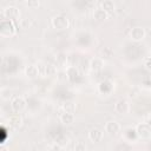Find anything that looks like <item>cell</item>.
I'll return each instance as SVG.
<instances>
[{
	"label": "cell",
	"instance_id": "6da1fadb",
	"mask_svg": "<svg viewBox=\"0 0 151 151\" xmlns=\"http://www.w3.org/2000/svg\"><path fill=\"white\" fill-rule=\"evenodd\" d=\"M0 31H1V34H4V35H11L15 32V26L12 20L4 19L0 22Z\"/></svg>",
	"mask_w": 151,
	"mask_h": 151
},
{
	"label": "cell",
	"instance_id": "7a4b0ae2",
	"mask_svg": "<svg viewBox=\"0 0 151 151\" xmlns=\"http://www.w3.org/2000/svg\"><path fill=\"white\" fill-rule=\"evenodd\" d=\"M1 20H4L5 18L6 19H15V18H19V9L15 7V6H7L2 9L1 12Z\"/></svg>",
	"mask_w": 151,
	"mask_h": 151
},
{
	"label": "cell",
	"instance_id": "3957f363",
	"mask_svg": "<svg viewBox=\"0 0 151 151\" xmlns=\"http://www.w3.org/2000/svg\"><path fill=\"white\" fill-rule=\"evenodd\" d=\"M52 25L53 27L58 28V29H64L68 27V19L64 15H57L52 19Z\"/></svg>",
	"mask_w": 151,
	"mask_h": 151
},
{
	"label": "cell",
	"instance_id": "277c9868",
	"mask_svg": "<svg viewBox=\"0 0 151 151\" xmlns=\"http://www.w3.org/2000/svg\"><path fill=\"white\" fill-rule=\"evenodd\" d=\"M114 110L118 112V113H127L129 112V110H130V105H129V103L125 100V99H120V100H118L117 103H116V105H114Z\"/></svg>",
	"mask_w": 151,
	"mask_h": 151
},
{
	"label": "cell",
	"instance_id": "5b68a950",
	"mask_svg": "<svg viewBox=\"0 0 151 151\" xmlns=\"http://www.w3.org/2000/svg\"><path fill=\"white\" fill-rule=\"evenodd\" d=\"M119 130H120V125L114 120H110L105 124V131L110 134H116L119 132Z\"/></svg>",
	"mask_w": 151,
	"mask_h": 151
},
{
	"label": "cell",
	"instance_id": "8992f818",
	"mask_svg": "<svg viewBox=\"0 0 151 151\" xmlns=\"http://www.w3.org/2000/svg\"><path fill=\"white\" fill-rule=\"evenodd\" d=\"M25 106H26V101H25L24 98H21V97H15V98H13L12 101H11V107H12L14 111H20V110H22Z\"/></svg>",
	"mask_w": 151,
	"mask_h": 151
},
{
	"label": "cell",
	"instance_id": "52a82bcc",
	"mask_svg": "<svg viewBox=\"0 0 151 151\" xmlns=\"http://www.w3.org/2000/svg\"><path fill=\"white\" fill-rule=\"evenodd\" d=\"M130 35H131V38L133 39V40H142L144 37H145V31H144V28H142V27H133L131 31H130Z\"/></svg>",
	"mask_w": 151,
	"mask_h": 151
},
{
	"label": "cell",
	"instance_id": "ba28073f",
	"mask_svg": "<svg viewBox=\"0 0 151 151\" xmlns=\"http://www.w3.org/2000/svg\"><path fill=\"white\" fill-rule=\"evenodd\" d=\"M103 136H104L103 131L100 129H98V127H93L88 132V138L92 142H99V140H101L103 139Z\"/></svg>",
	"mask_w": 151,
	"mask_h": 151
},
{
	"label": "cell",
	"instance_id": "9c48e42d",
	"mask_svg": "<svg viewBox=\"0 0 151 151\" xmlns=\"http://www.w3.org/2000/svg\"><path fill=\"white\" fill-rule=\"evenodd\" d=\"M137 133L140 137H149L151 134V127L149 124H139L137 126Z\"/></svg>",
	"mask_w": 151,
	"mask_h": 151
},
{
	"label": "cell",
	"instance_id": "30bf717a",
	"mask_svg": "<svg viewBox=\"0 0 151 151\" xmlns=\"http://www.w3.org/2000/svg\"><path fill=\"white\" fill-rule=\"evenodd\" d=\"M107 13L101 8V7H98V8H94V11H93V18L96 19V20H105L106 18H107Z\"/></svg>",
	"mask_w": 151,
	"mask_h": 151
},
{
	"label": "cell",
	"instance_id": "8fae6325",
	"mask_svg": "<svg viewBox=\"0 0 151 151\" xmlns=\"http://www.w3.org/2000/svg\"><path fill=\"white\" fill-rule=\"evenodd\" d=\"M104 64H103V60L99 59V58H94L90 61V67L92 71H100L103 68Z\"/></svg>",
	"mask_w": 151,
	"mask_h": 151
},
{
	"label": "cell",
	"instance_id": "7c38bea8",
	"mask_svg": "<svg viewBox=\"0 0 151 151\" xmlns=\"http://www.w3.org/2000/svg\"><path fill=\"white\" fill-rule=\"evenodd\" d=\"M101 8L109 14V13H111V12L114 11L116 5H114V2L111 1V0H104V1L101 2Z\"/></svg>",
	"mask_w": 151,
	"mask_h": 151
},
{
	"label": "cell",
	"instance_id": "4fadbf2b",
	"mask_svg": "<svg viewBox=\"0 0 151 151\" xmlns=\"http://www.w3.org/2000/svg\"><path fill=\"white\" fill-rule=\"evenodd\" d=\"M8 122H9V124H11L12 126H14V127H18V126H20V125H21V122H22V119H21V117H20L19 114L14 113V114H11V116H9V118H8Z\"/></svg>",
	"mask_w": 151,
	"mask_h": 151
},
{
	"label": "cell",
	"instance_id": "5bb4252c",
	"mask_svg": "<svg viewBox=\"0 0 151 151\" xmlns=\"http://www.w3.org/2000/svg\"><path fill=\"white\" fill-rule=\"evenodd\" d=\"M60 120L64 124H72L73 120H74V114L73 113H70V112H64L60 116Z\"/></svg>",
	"mask_w": 151,
	"mask_h": 151
},
{
	"label": "cell",
	"instance_id": "9a60e30c",
	"mask_svg": "<svg viewBox=\"0 0 151 151\" xmlns=\"http://www.w3.org/2000/svg\"><path fill=\"white\" fill-rule=\"evenodd\" d=\"M26 74H27L28 77H31V78L37 77V76L39 74L38 67L34 66V65H29V66H27V67H26Z\"/></svg>",
	"mask_w": 151,
	"mask_h": 151
},
{
	"label": "cell",
	"instance_id": "2e32d148",
	"mask_svg": "<svg viewBox=\"0 0 151 151\" xmlns=\"http://www.w3.org/2000/svg\"><path fill=\"white\" fill-rule=\"evenodd\" d=\"M63 109H64V112H70V113H73L76 111V104L72 103V101H65L63 104Z\"/></svg>",
	"mask_w": 151,
	"mask_h": 151
},
{
	"label": "cell",
	"instance_id": "e0dca14e",
	"mask_svg": "<svg viewBox=\"0 0 151 151\" xmlns=\"http://www.w3.org/2000/svg\"><path fill=\"white\" fill-rule=\"evenodd\" d=\"M74 150H76V151H86V145H85V143L81 142V140L76 142V144H74Z\"/></svg>",
	"mask_w": 151,
	"mask_h": 151
},
{
	"label": "cell",
	"instance_id": "ac0fdd59",
	"mask_svg": "<svg viewBox=\"0 0 151 151\" xmlns=\"http://www.w3.org/2000/svg\"><path fill=\"white\" fill-rule=\"evenodd\" d=\"M66 60H67V57H66L65 54H63V53L58 54V57H57V63L64 64V63H66Z\"/></svg>",
	"mask_w": 151,
	"mask_h": 151
},
{
	"label": "cell",
	"instance_id": "d6986e66",
	"mask_svg": "<svg viewBox=\"0 0 151 151\" xmlns=\"http://www.w3.org/2000/svg\"><path fill=\"white\" fill-rule=\"evenodd\" d=\"M54 72H55L54 66H53V65L47 64V66H46V76H51V74H53Z\"/></svg>",
	"mask_w": 151,
	"mask_h": 151
},
{
	"label": "cell",
	"instance_id": "ffe728a7",
	"mask_svg": "<svg viewBox=\"0 0 151 151\" xmlns=\"http://www.w3.org/2000/svg\"><path fill=\"white\" fill-rule=\"evenodd\" d=\"M26 5L27 6H29V7H38L39 5H40V2L38 1V0H29V1H26Z\"/></svg>",
	"mask_w": 151,
	"mask_h": 151
},
{
	"label": "cell",
	"instance_id": "44dd1931",
	"mask_svg": "<svg viewBox=\"0 0 151 151\" xmlns=\"http://www.w3.org/2000/svg\"><path fill=\"white\" fill-rule=\"evenodd\" d=\"M20 25H21L22 27H28V26H29V20H28L27 18H22V19L20 20Z\"/></svg>",
	"mask_w": 151,
	"mask_h": 151
},
{
	"label": "cell",
	"instance_id": "7402d4cb",
	"mask_svg": "<svg viewBox=\"0 0 151 151\" xmlns=\"http://www.w3.org/2000/svg\"><path fill=\"white\" fill-rule=\"evenodd\" d=\"M143 84H144L146 87H150V86H151V77H149V78H145V79L143 80Z\"/></svg>",
	"mask_w": 151,
	"mask_h": 151
},
{
	"label": "cell",
	"instance_id": "603a6c76",
	"mask_svg": "<svg viewBox=\"0 0 151 151\" xmlns=\"http://www.w3.org/2000/svg\"><path fill=\"white\" fill-rule=\"evenodd\" d=\"M146 66H147L149 68H151V58H147V59H146Z\"/></svg>",
	"mask_w": 151,
	"mask_h": 151
}]
</instances>
